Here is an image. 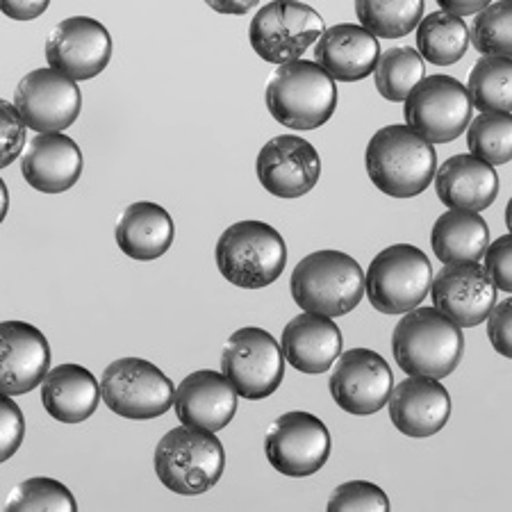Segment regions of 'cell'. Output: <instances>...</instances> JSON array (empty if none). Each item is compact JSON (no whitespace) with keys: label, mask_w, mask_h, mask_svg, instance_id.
I'll return each mask as SVG.
<instances>
[{"label":"cell","mask_w":512,"mask_h":512,"mask_svg":"<svg viewBox=\"0 0 512 512\" xmlns=\"http://www.w3.org/2000/svg\"><path fill=\"white\" fill-rule=\"evenodd\" d=\"M396 365L408 376L442 378L458 369L465 355L462 328L435 308H412L403 312L392 333Z\"/></svg>","instance_id":"obj_1"},{"label":"cell","mask_w":512,"mask_h":512,"mask_svg":"<svg viewBox=\"0 0 512 512\" xmlns=\"http://www.w3.org/2000/svg\"><path fill=\"white\" fill-rule=\"evenodd\" d=\"M365 167L376 189L392 198H415L433 183L437 155L415 130L394 123L369 139Z\"/></svg>","instance_id":"obj_2"},{"label":"cell","mask_w":512,"mask_h":512,"mask_svg":"<svg viewBox=\"0 0 512 512\" xmlns=\"http://www.w3.org/2000/svg\"><path fill=\"white\" fill-rule=\"evenodd\" d=\"M289 289L301 310L321 317H344L365 296V271L342 251H315L296 264Z\"/></svg>","instance_id":"obj_3"},{"label":"cell","mask_w":512,"mask_h":512,"mask_svg":"<svg viewBox=\"0 0 512 512\" xmlns=\"http://www.w3.org/2000/svg\"><path fill=\"white\" fill-rule=\"evenodd\" d=\"M264 103L280 126L317 130L335 114L337 87L317 62L292 60L280 64L269 78Z\"/></svg>","instance_id":"obj_4"},{"label":"cell","mask_w":512,"mask_h":512,"mask_svg":"<svg viewBox=\"0 0 512 512\" xmlns=\"http://www.w3.org/2000/svg\"><path fill=\"white\" fill-rule=\"evenodd\" d=\"M155 474L167 490L198 497L221 481L226 469V449L212 431L178 426L162 437L153 456Z\"/></svg>","instance_id":"obj_5"},{"label":"cell","mask_w":512,"mask_h":512,"mask_svg":"<svg viewBox=\"0 0 512 512\" xmlns=\"http://www.w3.org/2000/svg\"><path fill=\"white\" fill-rule=\"evenodd\" d=\"M214 260L230 285L262 289L276 283L285 271L287 246L271 224L244 219L221 233L214 246Z\"/></svg>","instance_id":"obj_6"},{"label":"cell","mask_w":512,"mask_h":512,"mask_svg":"<svg viewBox=\"0 0 512 512\" xmlns=\"http://www.w3.org/2000/svg\"><path fill=\"white\" fill-rule=\"evenodd\" d=\"M433 267L426 253L412 244H392L371 260L365 292L374 310L383 315H403L428 296Z\"/></svg>","instance_id":"obj_7"},{"label":"cell","mask_w":512,"mask_h":512,"mask_svg":"<svg viewBox=\"0 0 512 512\" xmlns=\"http://www.w3.org/2000/svg\"><path fill=\"white\" fill-rule=\"evenodd\" d=\"M98 383H101V401L123 419H158L173 408L176 387L160 367L148 360H114L105 367Z\"/></svg>","instance_id":"obj_8"},{"label":"cell","mask_w":512,"mask_h":512,"mask_svg":"<svg viewBox=\"0 0 512 512\" xmlns=\"http://www.w3.org/2000/svg\"><path fill=\"white\" fill-rule=\"evenodd\" d=\"M221 374L228 378L242 399H267L285 378L283 349H280L276 337L264 328H239L224 344Z\"/></svg>","instance_id":"obj_9"},{"label":"cell","mask_w":512,"mask_h":512,"mask_svg":"<svg viewBox=\"0 0 512 512\" xmlns=\"http://www.w3.org/2000/svg\"><path fill=\"white\" fill-rule=\"evenodd\" d=\"M324 30V19L315 7L301 0H274L251 19L249 41L260 60L285 64L301 60Z\"/></svg>","instance_id":"obj_10"},{"label":"cell","mask_w":512,"mask_h":512,"mask_svg":"<svg viewBox=\"0 0 512 512\" xmlns=\"http://www.w3.org/2000/svg\"><path fill=\"white\" fill-rule=\"evenodd\" d=\"M406 126L428 144H449L467 130L472 121V101L467 87L451 76L421 78L406 101Z\"/></svg>","instance_id":"obj_11"},{"label":"cell","mask_w":512,"mask_h":512,"mask_svg":"<svg viewBox=\"0 0 512 512\" xmlns=\"http://www.w3.org/2000/svg\"><path fill=\"white\" fill-rule=\"evenodd\" d=\"M333 451L324 421L312 412L294 410L280 415L264 435V456L278 474L305 478L317 474Z\"/></svg>","instance_id":"obj_12"},{"label":"cell","mask_w":512,"mask_h":512,"mask_svg":"<svg viewBox=\"0 0 512 512\" xmlns=\"http://www.w3.org/2000/svg\"><path fill=\"white\" fill-rule=\"evenodd\" d=\"M14 107L26 128L35 132H62L80 117L82 94L76 80L44 66L21 78L14 89Z\"/></svg>","instance_id":"obj_13"},{"label":"cell","mask_w":512,"mask_h":512,"mask_svg":"<svg viewBox=\"0 0 512 512\" xmlns=\"http://www.w3.org/2000/svg\"><path fill=\"white\" fill-rule=\"evenodd\" d=\"M394 387L392 369L381 353L351 349L340 353L330 371L328 390L344 412L355 417L376 415L385 408Z\"/></svg>","instance_id":"obj_14"},{"label":"cell","mask_w":512,"mask_h":512,"mask_svg":"<svg viewBox=\"0 0 512 512\" xmlns=\"http://www.w3.org/2000/svg\"><path fill=\"white\" fill-rule=\"evenodd\" d=\"M114 44L101 21L71 16L57 23L46 39L48 66L71 80H92L107 69Z\"/></svg>","instance_id":"obj_15"},{"label":"cell","mask_w":512,"mask_h":512,"mask_svg":"<svg viewBox=\"0 0 512 512\" xmlns=\"http://www.w3.org/2000/svg\"><path fill=\"white\" fill-rule=\"evenodd\" d=\"M255 173L271 196L294 201L319 183L321 160L317 148L303 137L278 135L260 148Z\"/></svg>","instance_id":"obj_16"},{"label":"cell","mask_w":512,"mask_h":512,"mask_svg":"<svg viewBox=\"0 0 512 512\" xmlns=\"http://www.w3.org/2000/svg\"><path fill=\"white\" fill-rule=\"evenodd\" d=\"M428 292L433 296L435 310L460 328L483 324L497 305V285L478 262L444 264L440 274L431 280Z\"/></svg>","instance_id":"obj_17"},{"label":"cell","mask_w":512,"mask_h":512,"mask_svg":"<svg viewBox=\"0 0 512 512\" xmlns=\"http://www.w3.org/2000/svg\"><path fill=\"white\" fill-rule=\"evenodd\" d=\"M51 367L48 340L28 321H0V392L19 396L39 387Z\"/></svg>","instance_id":"obj_18"},{"label":"cell","mask_w":512,"mask_h":512,"mask_svg":"<svg viewBox=\"0 0 512 512\" xmlns=\"http://www.w3.org/2000/svg\"><path fill=\"white\" fill-rule=\"evenodd\" d=\"M387 406H390L392 424L403 435L412 440H424L447 426L451 396L437 378L408 376L406 381L392 387Z\"/></svg>","instance_id":"obj_19"},{"label":"cell","mask_w":512,"mask_h":512,"mask_svg":"<svg viewBox=\"0 0 512 512\" xmlns=\"http://www.w3.org/2000/svg\"><path fill=\"white\" fill-rule=\"evenodd\" d=\"M239 394L221 371L201 369L183 378L173 394V408L185 426L217 433L233 421Z\"/></svg>","instance_id":"obj_20"},{"label":"cell","mask_w":512,"mask_h":512,"mask_svg":"<svg viewBox=\"0 0 512 512\" xmlns=\"http://www.w3.org/2000/svg\"><path fill=\"white\" fill-rule=\"evenodd\" d=\"M82 151L64 132H37L21 160L26 183L41 194H62L82 176Z\"/></svg>","instance_id":"obj_21"},{"label":"cell","mask_w":512,"mask_h":512,"mask_svg":"<svg viewBox=\"0 0 512 512\" xmlns=\"http://www.w3.org/2000/svg\"><path fill=\"white\" fill-rule=\"evenodd\" d=\"M381 57L378 37L355 23H340L321 32L315 46V62L330 78L358 82L371 76Z\"/></svg>","instance_id":"obj_22"},{"label":"cell","mask_w":512,"mask_h":512,"mask_svg":"<svg viewBox=\"0 0 512 512\" xmlns=\"http://www.w3.org/2000/svg\"><path fill=\"white\" fill-rule=\"evenodd\" d=\"M437 198L449 210H487L499 196V173L476 155H453L435 169Z\"/></svg>","instance_id":"obj_23"},{"label":"cell","mask_w":512,"mask_h":512,"mask_svg":"<svg viewBox=\"0 0 512 512\" xmlns=\"http://www.w3.org/2000/svg\"><path fill=\"white\" fill-rule=\"evenodd\" d=\"M280 349L289 365L301 374H324L342 353L340 326L330 317L303 312L283 328Z\"/></svg>","instance_id":"obj_24"},{"label":"cell","mask_w":512,"mask_h":512,"mask_svg":"<svg viewBox=\"0 0 512 512\" xmlns=\"http://www.w3.org/2000/svg\"><path fill=\"white\" fill-rule=\"evenodd\" d=\"M41 403L48 415L62 424H80L96 412L101 403V383L92 371L73 362H64L41 381Z\"/></svg>","instance_id":"obj_25"},{"label":"cell","mask_w":512,"mask_h":512,"mask_svg":"<svg viewBox=\"0 0 512 512\" xmlns=\"http://www.w3.org/2000/svg\"><path fill=\"white\" fill-rule=\"evenodd\" d=\"M176 226L167 208L153 201L130 203L119 214L114 237L117 246L132 260L148 262L158 260L171 249Z\"/></svg>","instance_id":"obj_26"},{"label":"cell","mask_w":512,"mask_h":512,"mask_svg":"<svg viewBox=\"0 0 512 512\" xmlns=\"http://www.w3.org/2000/svg\"><path fill=\"white\" fill-rule=\"evenodd\" d=\"M490 244V230L478 212L449 210L437 217L431 230V246L437 260L478 262Z\"/></svg>","instance_id":"obj_27"},{"label":"cell","mask_w":512,"mask_h":512,"mask_svg":"<svg viewBox=\"0 0 512 512\" xmlns=\"http://www.w3.org/2000/svg\"><path fill=\"white\" fill-rule=\"evenodd\" d=\"M417 48L421 60L435 66H451L462 60L469 48V28L462 16L444 10L421 16L417 23Z\"/></svg>","instance_id":"obj_28"},{"label":"cell","mask_w":512,"mask_h":512,"mask_svg":"<svg viewBox=\"0 0 512 512\" xmlns=\"http://www.w3.org/2000/svg\"><path fill=\"white\" fill-rule=\"evenodd\" d=\"M467 94L483 112H506L512 107V60L503 55H483L469 73Z\"/></svg>","instance_id":"obj_29"},{"label":"cell","mask_w":512,"mask_h":512,"mask_svg":"<svg viewBox=\"0 0 512 512\" xmlns=\"http://www.w3.org/2000/svg\"><path fill=\"white\" fill-rule=\"evenodd\" d=\"M355 16L374 37L399 39L417 28L424 0H355Z\"/></svg>","instance_id":"obj_30"},{"label":"cell","mask_w":512,"mask_h":512,"mask_svg":"<svg viewBox=\"0 0 512 512\" xmlns=\"http://www.w3.org/2000/svg\"><path fill=\"white\" fill-rule=\"evenodd\" d=\"M421 78H426V64L415 48H390L378 57L374 80L385 101L403 103Z\"/></svg>","instance_id":"obj_31"},{"label":"cell","mask_w":512,"mask_h":512,"mask_svg":"<svg viewBox=\"0 0 512 512\" xmlns=\"http://www.w3.org/2000/svg\"><path fill=\"white\" fill-rule=\"evenodd\" d=\"M467 146L472 155L492 167L512 160V117L506 112H481L467 126Z\"/></svg>","instance_id":"obj_32"},{"label":"cell","mask_w":512,"mask_h":512,"mask_svg":"<svg viewBox=\"0 0 512 512\" xmlns=\"http://www.w3.org/2000/svg\"><path fill=\"white\" fill-rule=\"evenodd\" d=\"M469 41L483 55H512V0H497L476 14Z\"/></svg>","instance_id":"obj_33"},{"label":"cell","mask_w":512,"mask_h":512,"mask_svg":"<svg viewBox=\"0 0 512 512\" xmlns=\"http://www.w3.org/2000/svg\"><path fill=\"white\" fill-rule=\"evenodd\" d=\"M5 510H78V501L55 478H28L12 490L10 499L5 501Z\"/></svg>","instance_id":"obj_34"},{"label":"cell","mask_w":512,"mask_h":512,"mask_svg":"<svg viewBox=\"0 0 512 512\" xmlns=\"http://www.w3.org/2000/svg\"><path fill=\"white\" fill-rule=\"evenodd\" d=\"M326 510L342 512V510H390V499L381 487L369 481H349L337 485L326 503Z\"/></svg>","instance_id":"obj_35"},{"label":"cell","mask_w":512,"mask_h":512,"mask_svg":"<svg viewBox=\"0 0 512 512\" xmlns=\"http://www.w3.org/2000/svg\"><path fill=\"white\" fill-rule=\"evenodd\" d=\"M26 123L16 112L14 103L0 98V169H7L19 158L26 146Z\"/></svg>","instance_id":"obj_36"},{"label":"cell","mask_w":512,"mask_h":512,"mask_svg":"<svg viewBox=\"0 0 512 512\" xmlns=\"http://www.w3.org/2000/svg\"><path fill=\"white\" fill-rule=\"evenodd\" d=\"M26 437V417L10 394L0 392V465L21 449Z\"/></svg>","instance_id":"obj_37"},{"label":"cell","mask_w":512,"mask_h":512,"mask_svg":"<svg viewBox=\"0 0 512 512\" xmlns=\"http://www.w3.org/2000/svg\"><path fill=\"white\" fill-rule=\"evenodd\" d=\"M485 274L492 278L501 292H512V237L501 235L494 239V244H487L483 253Z\"/></svg>","instance_id":"obj_38"},{"label":"cell","mask_w":512,"mask_h":512,"mask_svg":"<svg viewBox=\"0 0 512 512\" xmlns=\"http://www.w3.org/2000/svg\"><path fill=\"white\" fill-rule=\"evenodd\" d=\"M512 301L503 299L494 305L487 315V337L494 346V351L503 358H512Z\"/></svg>","instance_id":"obj_39"},{"label":"cell","mask_w":512,"mask_h":512,"mask_svg":"<svg viewBox=\"0 0 512 512\" xmlns=\"http://www.w3.org/2000/svg\"><path fill=\"white\" fill-rule=\"evenodd\" d=\"M51 0H0V12L12 21H35L48 10Z\"/></svg>","instance_id":"obj_40"},{"label":"cell","mask_w":512,"mask_h":512,"mask_svg":"<svg viewBox=\"0 0 512 512\" xmlns=\"http://www.w3.org/2000/svg\"><path fill=\"white\" fill-rule=\"evenodd\" d=\"M203 3L217 14L244 16V14H249L251 10H255L260 0H203Z\"/></svg>","instance_id":"obj_41"},{"label":"cell","mask_w":512,"mask_h":512,"mask_svg":"<svg viewBox=\"0 0 512 512\" xmlns=\"http://www.w3.org/2000/svg\"><path fill=\"white\" fill-rule=\"evenodd\" d=\"M490 3H494V0H437V5H440L444 12L456 14V16L478 14Z\"/></svg>","instance_id":"obj_42"},{"label":"cell","mask_w":512,"mask_h":512,"mask_svg":"<svg viewBox=\"0 0 512 512\" xmlns=\"http://www.w3.org/2000/svg\"><path fill=\"white\" fill-rule=\"evenodd\" d=\"M7 210H10V192H7V185L0 178V224H3L7 217Z\"/></svg>","instance_id":"obj_43"}]
</instances>
